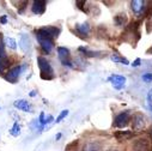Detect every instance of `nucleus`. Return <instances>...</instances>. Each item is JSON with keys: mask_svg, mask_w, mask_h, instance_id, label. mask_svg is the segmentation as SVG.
<instances>
[{"mask_svg": "<svg viewBox=\"0 0 152 151\" xmlns=\"http://www.w3.org/2000/svg\"><path fill=\"white\" fill-rule=\"evenodd\" d=\"M131 121V115H129V111H124L120 113L119 115H116L115 120H114V126L118 127V128H122L125 126H127Z\"/></svg>", "mask_w": 152, "mask_h": 151, "instance_id": "5", "label": "nucleus"}, {"mask_svg": "<svg viewBox=\"0 0 152 151\" xmlns=\"http://www.w3.org/2000/svg\"><path fill=\"white\" fill-rule=\"evenodd\" d=\"M86 3L85 1H77L75 3V5L78 6V9H80V10H83V11H85V9H84V5H85Z\"/></svg>", "mask_w": 152, "mask_h": 151, "instance_id": "25", "label": "nucleus"}, {"mask_svg": "<svg viewBox=\"0 0 152 151\" xmlns=\"http://www.w3.org/2000/svg\"><path fill=\"white\" fill-rule=\"evenodd\" d=\"M13 106L22 110V111H25V113H31L32 111V108H31V104L26 101V100H17L13 102Z\"/></svg>", "mask_w": 152, "mask_h": 151, "instance_id": "12", "label": "nucleus"}, {"mask_svg": "<svg viewBox=\"0 0 152 151\" xmlns=\"http://www.w3.org/2000/svg\"><path fill=\"white\" fill-rule=\"evenodd\" d=\"M140 64H141V59H139V58H138V59H135L131 65H132L133 67H138V66H140Z\"/></svg>", "mask_w": 152, "mask_h": 151, "instance_id": "26", "label": "nucleus"}, {"mask_svg": "<svg viewBox=\"0 0 152 151\" xmlns=\"http://www.w3.org/2000/svg\"><path fill=\"white\" fill-rule=\"evenodd\" d=\"M150 134H151V138H152V130L150 131Z\"/></svg>", "mask_w": 152, "mask_h": 151, "instance_id": "31", "label": "nucleus"}, {"mask_svg": "<svg viewBox=\"0 0 152 151\" xmlns=\"http://www.w3.org/2000/svg\"><path fill=\"white\" fill-rule=\"evenodd\" d=\"M67 115H68V110H67V109H65V110H62V111L60 113V114H59V117L56 118V120H55V122H58V124H59V122H60L61 120H64V119H65V118H66Z\"/></svg>", "mask_w": 152, "mask_h": 151, "instance_id": "21", "label": "nucleus"}, {"mask_svg": "<svg viewBox=\"0 0 152 151\" xmlns=\"http://www.w3.org/2000/svg\"><path fill=\"white\" fill-rule=\"evenodd\" d=\"M4 42H5V45L9 47V48H11V49H17V42H16V40L15 39H12V37H6V39L4 40Z\"/></svg>", "mask_w": 152, "mask_h": 151, "instance_id": "19", "label": "nucleus"}, {"mask_svg": "<svg viewBox=\"0 0 152 151\" xmlns=\"http://www.w3.org/2000/svg\"><path fill=\"white\" fill-rule=\"evenodd\" d=\"M110 59H111V61H114V62H119V64H124V65H128V64H129V61H128L126 58H122V56H120V55H111Z\"/></svg>", "mask_w": 152, "mask_h": 151, "instance_id": "18", "label": "nucleus"}, {"mask_svg": "<svg viewBox=\"0 0 152 151\" xmlns=\"http://www.w3.org/2000/svg\"><path fill=\"white\" fill-rule=\"evenodd\" d=\"M0 22H1L3 24H6V22H7V19H6V16H3L1 18H0Z\"/></svg>", "mask_w": 152, "mask_h": 151, "instance_id": "28", "label": "nucleus"}, {"mask_svg": "<svg viewBox=\"0 0 152 151\" xmlns=\"http://www.w3.org/2000/svg\"><path fill=\"white\" fill-rule=\"evenodd\" d=\"M10 134H12L13 137H18V136L20 134V126H19L17 122L13 124L12 128L10 130Z\"/></svg>", "mask_w": 152, "mask_h": 151, "instance_id": "20", "label": "nucleus"}, {"mask_svg": "<svg viewBox=\"0 0 152 151\" xmlns=\"http://www.w3.org/2000/svg\"><path fill=\"white\" fill-rule=\"evenodd\" d=\"M55 138H56V140H58V139H60V138H61V133H59V134H56V137H55Z\"/></svg>", "mask_w": 152, "mask_h": 151, "instance_id": "30", "label": "nucleus"}, {"mask_svg": "<svg viewBox=\"0 0 152 151\" xmlns=\"http://www.w3.org/2000/svg\"><path fill=\"white\" fill-rule=\"evenodd\" d=\"M58 55L64 66H72L71 60H69V58H71L69 49H67L66 47H58Z\"/></svg>", "mask_w": 152, "mask_h": 151, "instance_id": "7", "label": "nucleus"}, {"mask_svg": "<svg viewBox=\"0 0 152 151\" xmlns=\"http://www.w3.org/2000/svg\"><path fill=\"white\" fill-rule=\"evenodd\" d=\"M147 4V1H142V0H133V1H131V9L137 17H142L146 16L148 9V6H146Z\"/></svg>", "mask_w": 152, "mask_h": 151, "instance_id": "3", "label": "nucleus"}, {"mask_svg": "<svg viewBox=\"0 0 152 151\" xmlns=\"http://www.w3.org/2000/svg\"><path fill=\"white\" fill-rule=\"evenodd\" d=\"M134 151H151L152 150V144L150 139L146 138H139L134 144H133Z\"/></svg>", "mask_w": 152, "mask_h": 151, "instance_id": "6", "label": "nucleus"}, {"mask_svg": "<svg viewBox=\"0 0 152 151\" xmlns=\"http://www.w3.org/2000/svg\"><path fill=\"white\" fill-rule=\"evenodd\" d=\"M35 95H36V91H31V92H30V96H32V97H34Z\"/></svg>", "mask_w": 152, "mask_h": 151, "instance_id": "29", "label": "nucleus"}, {"mask_svg": "<svg viewBox=\"0 0 152 151\" xmlns=\"http://www.w3.org/2000/svg\"><path fill=\"white\" fill-rule=\"evenodd\" d=\"M127 15L126 13H119L118 16H115V18H114V22H115V24L118 26H124L126 25L127 23Z\"/></svg>", "mask_w": 152, "mask_h": 151, "instance_id": "16", "label": "nucleus"}, {"mask_svg": "<svg viewBox=\"0 0 152 151\" xmlns=\"http://www.w3.org/2000/svg\"><path fill=\"white\" fill-rule=\"evenodd\" d=\"M115 137L118 138L119 141L127 140V139H131L133 137V132H131V131H119V132L115 133Z\"/></svg>", "mask_w": 152, "mask_h": 151, "instance_id": "14", "label": "nucleus"}, {"mask_svg": "<svg viewBox=\"0 0 152 151\" xmlns=\"http://www.w3.org/2000/svg\"><path fill=\"white\" fill-rule=\"evenodd\" d=\"M37 65H39L40 72H41V78L46 79V81H50L54 78V74H53V67L50 66L49 61L43 58V56H39L37 58Z\"/></svg>", "mask_w": 152, "mask_h": 151, "instance_id": "1", "label": "nucleus"}, {"mask_svg": "<svg viewBox=\"0 0 152 151\" xmlns=\"http://www.w3.org/2000/svg\"><path fill=\"white\" fill-rule=\"evenodd\" d=\"M19 47L22 48L23 52H26L29 49V47H30V39H29V36L22 35L20 40H19Z\"/></svg>", "mask_w": 152, "mask_h": 151, "instance_id": "15", "label": "nucleus"}, {"mask_svg": "<svg viewBox=\"0 0 152 151\" xmlns=\"http://www.w3.org/2000/svg\"><path fill=\"white\" fill-rule=\"evenodd\" d=\"M150 52H152V48H151V49H150Z\"/></svg>", "mask_w": 152, "mask_h": 151, "instance_id": "32", "label": "nucleus"}, {"mask_svg": "<svg viewBox=\"0 0 152 151\" xmlns=\"http://www.w3.org/2000/svg\"><path fill=\"white\" fill-rule=\"evenodd\" d=\"M37 40H39V42H40V46H41L43 53L49 54V53L53 51V47H54L53 40L46 39V37H37Z\"/></svg>", "mask_w": 152, "mask_h": 151, "instance_id": "9", "label": "nucleus"}, {"mask_svg": "<svg viewBox=\"0 0 152 151\" xmlns=\"http://www.w3.org/2000/svg\"><path fill=\"white\" fill-rule=\"evenodd\" d=\"M60 34V29L55 26H43L36 30V36L37 37H46V39H56Z\"/></svg>", "mask_w": 152, "mask_h": 151, "instance_id": "2", "label": "nucleus"}, {"mask_svg": "<svg viewBox=\"0 0 152 151\" xmlns=\"http://www.w3.org/2000/svg\"><path fill=\"white\" fill-rule=\"evenodd\" d=\"M7 55H6V52H5V43L3 41V36L0 34V62L1 65L5 67L7 65Z\"/></svg>", "mask_w": 152, "mask_h": 151, "instance_id": "13", "label": "nucleus"}, {"mask_svg": "<svg viewBox=\"0 0 152 151\" xmlns=\"http://www.w3.org/2000/svg\"><path fill=\"white\" fill-rule=\"evenodd\" d=\"M75 29L79 31L80 35H86V34H89V31H90V25H89V23L77 24V25H75Z\"/></svg>", "mask_w": 152, "mask_h": 151, "instance_id": "17", "label": "nucleus"}, {"mask_svg": "<svg viewBox=\"0 0 152 151\" xmlns=\"http://www.w3.org/2000/svg\"><path fill=\"white\" fill-rule=\"evenodd\" d=\"M20 71H22L20 66H15V67L10 68L9 72L5 74V79H6L7 82H10V83H16L17 79L19 78Z\"/></svg>", "mask_w": 152, "mask_h": 151, "instance_id": "8", "label": "nucleus"}, {"mask_svg": "<svg viewBox=\"0 0 152 151\" xmlns=\"http://www.w3.org/2000/svg\"><path fill=\"white\" fill-rule=\"evenodd\" d=\"M108 81L111 83L113 88H115L116 90H121L126 85V77H124L121 74H111L108 78Z\"/></svg>", "mask_w": 152, "mask_h": 151, "instance_id": "4", "label": "nucleus"}, {"mask_svg": "<svg viewBox=\"0 0 152 151\" xmlns=\"http://www.w3.org/2000/svg\"><path fill=\"white\" fill-rule=\"evenodd\" d=\"M142 79H144V82H152V73H145V74H142Z\"/></svg>", "mask_w": 152, "mask_h": 151, "instance_id": "24", "label": "nucleus"}, {"mask_svg": "<svg viewBox=\"0 0 152 151\" xmlns=\"http://www.w3.org/2000/svg\"><path fill=\"white\" fill-rule=\"evenodd\" d=\"M53 121V117L52 115H48L46 119H45V125H47V124H50Z\"/></svg>", "mask_w": 152, "mask_h": 151, "instance_id": "27", "label": "nucleus"}, {"mask_svg": "<svg viewBox=\"0 0 152 151\" xmlns=\"http://www.w3.org/2000/svg\"><path fill=\"white\" fill-rule=\"evenodd\" d=\"M147 106H148L150 110L152 111V89L147 92Z\"/></svg>", "mask_w": 152, "mask_h": 151, "instance_id": "23", "label": "nucleus"}, {"mask_svg": "<svg viewBox=\"0 0 152 151\" xmlns=\"http://www.w3.org/2000/svg\"><path fill=\"white\" fill-rule=\"evenodd\" d=\"M145 125H146V121L141 114H137L133 117V130L134 131H138V132L142 131L145 128Z\"/></svg>", "mask_w": 152, "mask_h": 151, "instance_id": "10", "label": "nucleus"}, {"mask_svg": "<svg viewBox=\"0 0 152 151\" xmlns=\"http://www.w3.org/2000/svg\"><path fill=\"white\" fill-rule=\"evenodd\" d=\"M79 51H80L82 53H84V55H85V56H96V55H97V53H96V52H90V51L85 49L84 47H80V48H79Z\"/></svg>", "mask_w": 152, "mask_h": 151, "instance_id": "22", "label": "nucleus"}, {"mask_svg": "<svg viewBox=\"0 0 152 151\" xmlns=\"http://www.w3.org/2000/svg\"><path fill=\"white\" fill-rule=\"evenodd\" d=\"M46 5H47L46 1L36 0V1L32 3V6H31V11H32V13H35V15H43L45 11H46Z\"/></svg>", "mask_w": 152, "mask_h": 151, "instance_id": "11", "label": "nucleus"}]
</instances>
